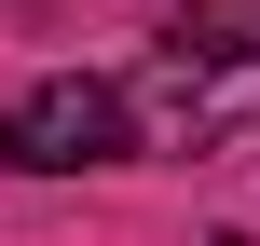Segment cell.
<instances>
[{
  "instance_id": "7a4b0ae2",
  "label": "cell",
  "mask_w": 260,
  "mask_h": 246,
  "mask_svg": "<svg viewBox=\"0 0 260 246\" xmlns=\"http://www.w3.org/2000/svg\"><path fill=\"white\" fill-rule=\"evenodd\" d=\"M123 123H137V96H123V82L55 68V82H27V96L0 110V164H14V178H82V164H110V151H123Z\"/></svg>"
},
{
  "instance_id": "6da1fadb",
  "label": "cell",
  "mask_w": 260,
  "mask_h": 246,
  "mask_svg": "<svg viewBox=\"0 0 260 246\" xmlns=\"http://www.w3.org/2000/svg\"><path fill=\"white\" fill-rule=\"evenodd\" d=\"M123 96H137V123H151L165 151L260 137V0H192V14H165Z\"/></svg>"
}]
</instances>
